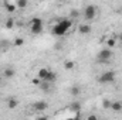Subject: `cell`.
Instances as JSON below:
<instances>
[{"mask_svg":"<svg viewBox=\"0 0 122 120\" xmlns=\"http://www.w3.org/2000/svg\"><path fill=\"white\" fill-rule=\"evenodd\" d=\"M71 27H72V21L70 18H64V20L58 21L53 27V34L57 35V37H62V35H65L68 31L71 30Z\"/></svg>","mask_w":122,"mask_h":120,"instance_id":"1","label":"cell"},{"mask_svg":"<svg viewBox=\"0 0 122 120\" xmlns=\"http://www.w3.org/2000/svg\"><path fill=\"white\" fill-rule=\"evenodd\" d=\"M115 81V72L114 71H105L98 76L99 83H112Z\"/></svg>","mask_w":122,"mask_h":120,"instance_id":"2","label":"cell"},{"mask_svg":"<svg viewBox=\"0 0 122 120\" xmlns=\"http://www.w3.org/2000/svg\"><path fill=\"white\" fill-rule=\"evenodd\" d=\"M30 31L33 34H40L43 31V20L36 17L31 20V26H30Z\"/></svg>","mask_w":122,"mask_h":120,"instance_id":"3","label":"cell"},{"mask_svg":"<svg viewBox=\"0 0 122 120\" xmlns=\"http://www.w3.org/2000/svg\"><path fill=\"white\" fill-rule=\"evenodd\" d=\"M111 57H112V51L109 48H104V50H101L98 52V61L102 62V64L108 62V61L111 60Z\"/></svg>","mask_w":122,"mask_h":120,"instance_id":"4","label":"cell"},{"mask_svg":"<svg viewBox=\"0 0 122 120\" xmlns=\"http://www.w3.org/2000/svg\"><path fill=\"white\" fill-rule=\"evenodd\" d=\"M95 16H97V9H95V6H92V4L87 6L85 10H84V17H85V20H94Z\"/></svg>","mask_w":122,"mask_h":120,"instance_id":"5","label":"cell"},{"mask_svg":"<svg viewBox=\"0 0 122 120\" xmlns=\"http://www.w3.org/2000/svg\"><path fill=\"white\" fill-rule=\"evenodd\" d=\"M33 107H34L36 110H38V112H44V110L48 109V103L44 102V100H40V102H36Z\"/></svg>","mask_w":122,"mask_h":120,"instance_id":"6","label":"cell"},{"mask_svg":"<svg viewBox=\"0 0 122 120\" xmlns=\"http://www.w3.org/2000/svg\"><path fill=\"white\" fill-rule=\"evenodd\" d=\"M48 68H40L38 71H37V78L40 79V81H44L46 79V76H47V74H48Z\"/></svg>","mask_w":122,"mask_h":120,"instance_id":"7","label":"cell"},{"mask_svg":"<svg viewBox=\"0 0 122 120\" xmlns=\"http://www.w3.org/2000/svg\"><path fill=\"white\" fill-rule=\"evenodd\" d=\"M78 31L81 34H90L91 32V26H88V24H80L78 26Z\"/></svg>","mask_w":122,"mask_h":120,"instance_id":"8","label":"cell"},{"mask_svg":"<svg viewBox=\"0 0 122 120\" xmlns=\"http://www.w3.org/2000/svg\"><path fill=\"white\" fill-rule=\"evenodd\" d=\"M56 79H57V74H56V72H53V71H51V69H50V71H48V74H47V76H46V79H44V81H47V82H50V83H53V82H54V81H56Z\"/></svg>","mask_w":122,"mask_h":120,"instance_id":"9","label":"cell"},{"mask_svg":"<svg viewBox=\"0 0 122 120\" xmlns=\"http://www.w3.org/2000/svg\"><path fill=\"white\" fill-rule=\"evenodd\" d=\"M17 105H19V102H17L16 97H13V96L9 97V100H7V107H9V109H16Z\"/></svg>","mask_w":122,"mask_h":120,"instance_id":"10","label":"cell"},{"mask_svg":"<svg viewBox=\"0 0 122 120\" xmlns=\"http://www.w3.org/2000/svg\"><path fill=\"white\" fill-rule=\"evenodd\" d=\"M4 7H6V10H7L9 13H14L16 9H17L16 3H10V1H6V3H4Z\"/></svg>","mask_w":122,"mask_h":120,"instance_id":"11","label":"cell"},{"mask_svg":"<svg viewBox=\"0 0 122 120\" xmlns=\"http://www.w3.org/2000/svg\"><path fill=\"white\" fill-rule=\"evenodd\" d=\"M3 75H4V78H13L14 75H16V71L13 69V68H6L4 71H3Z\"/></svg>","mask_w":122,"mask_h":120,"instance_id":"12","label":"cell"},{"mask_svg":"<svg viewBox=\"0 0 122 120\" xmlns=\"http://www.w3.org/2000/svg\"><path fill=\"white\" fill-rule=\"evenodd\" d=\"M70 109H71L72 112H75L77 116H78V113H80V110H81V103H80V102H72V103L70 105Z\"/></svg>","mask_w":122,"mask_h":120,"instance_id":"13","label":"cell"},{"mask_svg":"<svg viewBox=\"0 0 122 120\" xmlns=\"http://www.w3.org/2000/svg\"><path fill=\"white\" fill-rule=\"evenodd\" d=\"M111 110H114V112H122V102H112L111 103Z\"/></svg>","mask_w":122,"mask_h":120,"instance_id":"14","label":"cell"},{"mask_svg":"<svg viewBox=\"0 0 122 120\" xmlns=\"http://www.w3.org/2000/svg\"><path fill=\"white\" fill-rule=\"evenodd\" d=\"M27 4H29V1L27 0H17V3H16V6H17V9H26L27 7Z\"/></svg>","mask_w":122,"mask_h":120,"instance_id":"15","label":"cell"},{"mask_svg":"<svg viewBox=\"0 0 122 120\" xmlns=\"http://www.w3.org/2000/svg\"><path fill=\"white\" fill-rule=\"evenodd\" d=\"M74 66H75V62H74V61H65V62H64V68H65V69H68V71H71V69H74Z\"/></svg>","mask_w":122,"mask_h":120,"instance_id":"16","label":"cell"},{"mask_svg":"<svg viewBox=\"0 0 122 120\" xmlns=\"http://www.w3.org/2000/svg\"><path fill=\"white\" fill-rule=\"evenodd\" d=\"M80 92H81V89H80V86H72L71 89H70V93L74 96V97H77L78 95H80Z\"/></svg>","mask_w":122,"mask_h":120,"instance_id":"17","label":"cell"},{"mask_svg":"<svg viewBox=\"0 0 122 120\" xmlns=\"http://www.w3.org/2000/svg\"><path fill=\"white\" fill-rule=\"evenodd\" d=\"M115 44H117V40H115V38H112V37H111V38H108V40H107V47H108V48H114V47H115Z\"/></svg>","mask_w":122,"mask_h":120,"instance_id":"18","label":"cell"},{"mask_svg":"<svg viewBox=\"0 0 122 120\" xmlns=\"http://www.w3.org/2000/svg\"><path fill=\"white\" fill-rule=\"evenodd\" d=\"M50 85H51L50 82L44 81L43 83H38V88H40V89H43V90H48V89H50Z\"/></svg>","mask_w":122,"mask_h":120,"instance_id":"19","label":"cell"},{"mask_svg":"<svg viewBox=\"0 0 122 120\" xmlns=\"http://www.w3.org/2000/svg\"><path fill=\"white\" fill-rule=\"evenodd\" d=\"M24 44V38H21V37H17L16 40H14V45L16 47H21Z\"/></svg>","mask_w":122,"mask_h":120,"instance_id":"20","label":"cell"},{"mask_svg":"<svg viewBox=\"0 0 122 120\" xmlns=\"http://www.w3.org/2000/svg\"><path fill=\"white\" fill-rule=\"evenodd\" d=\"M13 26H14V20L13 18H7V21H6V28H13Z\"/></svg>","mask_w":122,"mask_h":120,"instance_id":"21","label":"cell"},{"mask_svg":"<svg viewBox=\"0 0 122 120\" xmlns=\"http://www.w3.org/2000/svg\"><path fill=\"white\" fill-rule=\"evenodd\" d=\"M102 106H104V107H105V109H111V102H109V100H107V99H105V100H104V102H102Z\"/></svg>","mask_w":122,"mask_h":120,"instance_id":"22","label":"cell"},{"mask_svg":"<svg viewBox=\"0 0 122 120\" xmlns=\"http://www.w3.org/2000/svg\"><path fill=\"white\" fill-rule=\"evenodd\" d=\"M87 119L88 120H97V116H95V115H91V116H88Z\"/></svg>","mask_w":122,"mask_h":120,"instance_id":"23","label":"cell"},{"mask_svg":"<svg viewBox=\"0 0 122 120\" xmlns=\"http://www.w3.org/2000/svg\"><path fill=\"white\" fill-rule=\"evenodd\" d=\"M71 16H72V17H77V16H78V11H77V10L71 11Z\"/></svg>","mask_w":122,"mask_h":120,"instance_id":"24","label":"cell"},{"mask_svg":"<svg viewBox=\"0 0 122 120\" xmlns=\"http://www.w3.org/2000/svg\"><path fill=\"white\" fill-rule=\"evenodd\" d=\"M118 41L122 44V34H119V37H118Z\"/></svg>","mask_w":122,"mask_h":120,"instance_id":"25","label":"cell"}]
</instances>
